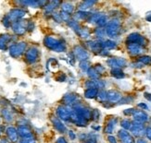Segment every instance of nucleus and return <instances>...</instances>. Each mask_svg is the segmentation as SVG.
<instances>
[{
  "label": "nucleus",
  "instance_id": "obj_13",
  "mask_svg": "<svg viewBox=\"0 0 151 143\" xmlns=\"http://www.w3.org/2000/svg\"><path fill=\"white\" fill-rule=\"evenodd\" d=\"M61 102L63 105L71 107L73 105H75L76 102H80V98H79L78 94H76L75 92H67L63 95Z\"/></svg>",
  "mask_w": 151,
  "mask_h": 143
},
{
  "label": "nucleus",
  "instance_id": "obj_3",
  "mask_svg": "<svg viewBox=\"0 0 151 143\" xmlns=\"http://www.w3.org/2000/svg\"><path fill=\"white\" fill-rule=\"evenodd\" d=\"M27 51V43L24 41L16 42L9 45V52L11 57L13 58H19L22 55H25Z\"/></svg>",
  "mask_w": 151,
  "mask_h": 143
},
{
  "label": "nucleus",
  "instance_id": "obj_30",
  "mask_svg": "<svg viewBox=\"0 0 151 143\" xmlns=\"http://www.w3.org/2000/svg\"><path fill=\"white\" fill-rule=\"evenodd\" d=\"M98 92H99V90L96 89H86L83 92V96L85 99L93 100L97 98Z\"/></svg>",
  "mask_w": 151,
  "mask_h": 143
},
{
  "label": "nucleus",
  "instance_id": "obj_2",
  "mask_svg": "<svg viewBox=\"0 0 151 143\" xmlns=\"http://www.w3.org/2000/svg\"><path fill=\"white\" fill-rule=\"evenodd\" d=\"M122 29L121 22L118 18H114L112 19H110L107 26L105 27V31H106V35L109 37V39H115L119 36L120 32Z\"/></svg>",
  "mask_w": 151,
  "mask_h": 143
},
{
  "label": "nucleus",
  "instance_id": "obj_53",
  "mask_svg": "<svg viewBox=\"0 0 151 143\" xmlns=\"http://www.w3.org/2000/svg\"><path fill=\"white\" fill-rule=\"evenodd\" d=\"M109 143H118V140L116 139V137H114L113 135H108V138H107Z\"/></svg>",
  "mask_w": 151,
  "mask_h": 143
},
{
  "label": "nucleus",
  "instance_id": "obj_25",
  "mask_svg": "<svg viewBox=\"0 0 151 143\" xmlns=\"http://www.w3.org/2000/svg\"><path fill=\"white\" fill-rule=\"evenodd\" d=\"M133 118L134 122L144 124V123L148 121V115L145 111H143V110H135V112L133 115Z\"/></svg>",
  "mask_w": 151,
  "mask_h": 143
},
{
  "label": "nucleus",
  "instance_id": "obj_10",
  "mask_svg": "<svg viewBox=\"0 0 151 143\" xmlns=\"http://www.w3.org/2000/svg\"><path fill=\"white\" fill-rule=\"evenodd\" d=\"M70 122L73 123V125H75L78 127H87L89 121L79 115L76 112L73 111V109L71 107L70 110Z\"/></svg>",
  "mask_w": 151,
  "mask_h": 143
},
{
  "label": "nucleus",
  "instance_id": "obj_16",
  "mask_svg": "<svg viewBox=\"0 0 151 143\" xmlns=\"http://www.w3.org/2000/svg\"><path fill=\"white\" fill-rule=\"evenodd\" d=\"M130 131H131V134H132L134 137H136V138L139 139L140 137H142L143 135H145L146 127H144V124L133 121L132 127H131Z\"/></svg>",
  "mask_w": 151,
  "mask_h": 143
},
{
  "label": "nucleus",
  "instance_id": "obj_36",
  "mask_svg": "<svg viewBox=\"0 0 151 143\" xmlns=\"http://www.w3.org/2000/svg\"><path fill=\"white\" fill-rule=\"evenodd\" d=\"M94 35L96 36V40H104V37L107 36L106 35V31H105V28H98L96 27L94 30Z\"/></svg>",
  "mask_w": 151,
  "mask_h": 143
},
{
  "label": "nucleus",
  "instance_id": "obj_63",
  "mask_svg": "<svg viewBox=\"0 0 151 143\" xmlns=\"http://www.w3.org/2000/svg\"><path fill=\"white\" fill-rule=\"evenodd\" d=\"M83 143H96V142H92V141H86V142H83Z\"/></svg>",
  "mask_w": 151,
  "mask_h": 143
},
{
  "label": "nucleus",
  "instance_id": "obj_51",
  "mask_svg": "<svg viewBox=\"0 0 151 143\" xmlns=\"http://www.w3.org/2000/svg\"><path fill=\"white\" fill-rule=\"evenodd\" d=\"M19 143H37L34 137L32 138H29V139H22L21 141H19Z\"/></svg>",
  "mask_w": 151,
  "mask_h": 143
},
{
  "label": "nucleus",
  "instance_id": "obj_43",
  "mask_svg": "<svg viewBox=\"0 0 151 143\" xmlns=\"http://www.w3.org/2000/svg\"><path fill=\"white\" fill-rule=\"evenodd\" d=\"M60 18H61V21H64V22H69L71 19V15L69 14V13H67V12L62 11V10L60 11Z\"/></svg>",
  "mask_w": 151,
  "mask_h": 143
},
{
  "label": "nucleus",
  "instance_id": "obj_46",
  "mask_svg": "<svg viewBox=\"0 0 151 143\" xmlns=\"http://www.w3.org/2000/svg\"><path fill=\"white\" fill-rule=\"evenodd\" d=\"M2 24L5 26L6 28H10L11 27V24H12V22L10 21V19L8 18V16H4L3 17V18H2Z\"/></svg>",
  "mask_w": 151,
  "mask_h": 143
},
{
  "label": "nucleus",
  "instance_id": "obj_40",
  "mask_svg": "<svg viewBox=\"0 0 151 143\" xmlns=\"http://www.w3.org/2000/svg\"><path fill=\"white\" fill-rule=\"evenodd\" d=\"M90 68H91V63H90L89 60H85V61L79 62V68H80L83 71V72L86 73Z\"/></svg>",
  "mask_w": 151,
  "mask_h": 143
},
{
  "label": "nucleus",
  "instance_id": "obj_34",
  "mask_svg": "<svg viewBox=\"0 0 151 143\" xmlns=\"http://www.w3.org/2000/svg\"><path fill=\"white\" fill-rule=\"evenodd\" d=\"M110 75L112 76L115 79H118V80H121V79H123V78H125V74L122 71V68H111L110 69Z\"/></svg>",
  "mask_w": 151,
  "mask_h": 143
},
{
  "label": "nucleus",
  "instance_id": "obj_56",
  "mask_svg": "<svg viewBox=\"0 0 151 143\" xmlns=\"http://www.w3.org/2000/svg\"><path fill=\"white\" fill-rule=\"evenodd\" d=\"M56 143H69V142L66 139H65V137H60L57 139Z\"/></svg>",
  "mask_w": 151,
  "mask_h": 143
},
{
  "label": "nucleus",
  "instance_id": "obj_6",
  "mask_svg": "<svg viewBox=\"0 0 151 143\" xmlns=\"http://www.w3.org/2000/svg\"><path fill=\"white\" fill-rule=\"evenodd\" d=\"M27 23L28 21L19 19L11 24V29L17 36H23L27 31Z\"/></svg>",
  "mask_w": 151,
  "mask_h": 143
},
{
  "label": "nucleus",
  "instance_id": "obj_44",
  "mask_svg": "<svg viewBox=\"0 0 151 143\" xmlns=\"http://www.w3.org/2000/svg\"><path fill=\"white\" fill-rule=\"evenodd\" d=\"M100 118V112L97 109H93L92 110V116L91 120H93L94 122H97Z\"/></svg>",
  "mask_w": 151,
  "mask_h": 143
},
{
  "label": "nucleus",
  "instance_id": "obj_18",
  "mask_svg": "<svg viewBox=\"0 0 151 143\" xmlns=\"http://www.w3.org/2000/svg\"><path fill=\"white\" fill-rule=\"evenodd\" d=\"M14 36H11L9 33H2L0 34V50L5 51L9 47V43H14Z\"/></svg>",
  "mask_w": 151,
  "mask_h": 143
},
{
  "label": "nucleus",
  "instance_id": "obj_9",
  "mask_svg": "<svg viewBox=\"0 0 151 143\" xmlns=\"http://www.w3.org/2000/svg\"><path fill=\"white\" fill-rule=\"evenodd\" d=\"M26 14H27V12H26L25 9L22 8H15L10 9L8 14H6V16H8V18L10 19V21L13 23L17 21H19V19H22Z\"/></svg>",
  "mask_w": 151,
  "mask_h": 143
},
{
  "label": "nucleus",
  "instance_id": "obj_26",
  "mask_svg": "<svg viewBox=\"0 0 151 143\" xmlns=\"http://www.w3.org/2000/svg\"><path fill=\"white\" fill-rule=\"evenodd\" d=\"M118 124V118L113 117V118H109L108 122L106 123V126L104 127V133L107 135H112L114 132V129Z\"/></svg>",
  "mask_w": 151,
  "mask_h": 143
},
{
  "label": "nucleus",
  "instance_id": "obj_15",
  "mask_svg": "<svg viewBox=\"0 0 151 143\" xmlns=\"http://www.w3.org/2000/svg\"><path fill=\"white\" fill-rule=\"evenodd\" d=\"M50 120H51L52 125H53V127H55V129L58 132H60V134H65L68 132L66 125H65L57 115H52Z\"/></svg>",
  "mask_w": 151,
  "mask_h": 143
},
{
  "label": "nucleus",
  "instance_id": "obj_7",
  "mask_svg": "<svg viewBox=\"0 0 151 143\" xmlns=\"http://www.w3.org/2000/svg\"><path fill=\"white\" fill-rule=\"evenodd\" d=\"M73 54L74 55L76 60H78L79 62L89 59V52L87 51L86 48H84L80 44L75 45L73 48Z\"/></svg>",
  "mask_w": 151,
  "mask_h": 143
},
{
  "label": "nucleus",
  "instance_id": "obj_42",
  "mask_svg": "<svg viewBox=\"0 0 151 143\" xmlns=\"http://www.w3.org/2000/svg\"><path fill=\"white\" fill-rule=\"evenodd\" d=\"M132 124H133V122L132 121H130L129 119H122L121 121V127L122 129H125V130H130L131 127H132Z\"/></svg>",
  "mask_w": 151,
  "mask_h": 143
},
{
  "label": "nucleus",
  "instance_id": "obj_29",
  "mask_svg": "<svg viewBox=\"0 0 151 143\" xmlns=\"http://www.w3.org/2000/svg\"><path fill=\"white\" fill-rule=\"evenodd\" d=\"M96 4V1H94V0H85L78 5V9L80 11H88Z\"/></svg>",
  "mask_w": 151,
  "mask_h": 143
},
{
  "label": "nucleus",
  "instance_id": "obj_38",
  "mask_svg": "<svg viewBox=\"0 0 151 143\" xmlns=\"http://www.w3.org/2000/svg\"><path fill=\"white\" fill-rule=\"evenodd\" d=\"M99 102H101L102 103H105L108 102V90H100L99 92H98L97 98H96Z\"/></svg>",
  "mask_w": 151,
  "mask_h": 143
},
{
  "label": "nucleus",
  "instance_id": "obj_55",
  "mask_svg": "<svg viewBox=\"0 0 151 143\" xmlns=\"http://www.w3.org/2000/svg\"><path fill=\"white\" fill-rule=\"evenodd\" d=\"M34 29H35V23L29 21L27 23V31H34Z\"/></svg>",
  "mask_w": 151,
  "mask_h": 143
},
{
  "label": "nucleus",
  "instance_id": "obj_12",
  "mask_svg": "<svg viewBox=\"0 0 151 143\" xmlns=\"http://www.w3.org/2000/svg\"><path fill=\"white\" fill-rule=\"evenodd\" d=\"M128 43H136L144 47L145 45H147V39L140 33H138V32H133V33L127 36L126 44Z\"/></svg>",
  "mask_w": 151,
  "mask_h": 143
},
{
  "label": "nucleus",
  "instance_id": "obj_21",
  "mask_svg": "<svg viewBox=\"0 0 151 143\" xmlns=\"http://www.w3.org/2000/svg\"><path fill=\"white\" fill-rule=\"evenodd\" d=\"M126 47H127V51L129 55H133V56H137V55H140L144 53V49L143 46L139 44H136V43H128L126 44Z\"/></svg>",
  "mask_w": 151,
  "mask_h": 143
},
{
  "label": "nucleus",
  "instance_id": "obj_41",
  "mask_svg": "<svg viewBox=\"0 0 151 143\" xmlns=\"http://www.w3.org/2000/svg\"><path fill=\"white\" fill-rule=\"evenodd\" d=\"M137 61L140 62L143 66H151V56L149 55H141L138 57Z\"/></svg>",
  "mask_w": 151,
  "mask_h": 143
},
{
  "label": "nucleus",
  "instance_id": "obj_57",
  "mask_svg": "<svg viewBox=\"0 0 151 143\" xmlns=\"http://www.w3.org/2000/svg\"><path fill=\"white\" fill-rule=\"evenodd\" d=\"M138 106L139 108H141V110H147L148 109V106L146 105V103H144V102H140V103H138Z\"/></svg>",
  "mask_w": 151,
  "mask_h": 143
},
{
  "label": "nucleus",
  "instance_id": "obj_64",
  "mask_svg": "<svg viewBox=\"0 0 151 143\" xmlns=\"http://www.w3.org/2000/svg\"><path fill=\"white\" fill-rule=\"evenodd\" d=\"M0 122H1V117H0Z\"/></svg>",
  "mask_w": 151,
  "mask_h": 143
},
{
  "label": "nucleus",
  "instance_id": "obj_23",
  "mask_svg": "<svg viewBox=\"0 0 151 143\" xmlns=\"http://www.w3.org/2000/svg\"><path fill=\"white\" fill-rule=\"evenodd\" d=\"M17 130H18L19 137H21L22 139L32 137V131L27 125H19L17 127Z\"/></svg>",
  "mask_w": 151,
  "mask_h": 143
},
{
  "label": "nucleus",
  "instance_id": "obj_61",
  "mask_svg": "<svg viewBox=\"0 0 151 143\" xmlns=\"http://www.w3.org/2000/svg\"><path fill=\"white\" fill-rule=\"evenodd\" d=\"M136 143H147L145 139H142V138H139V139H137L136 140Z\"/></svg>",
  "mask_w": 151,
  "mask_h": 143
},
{
  "label": "nucleus",
  "instance_id": "obj_52",
  "mask_svg": "<svg viewBox=\"0 0 151 143\" xmlns=\"http://www.w3.org/2000/svg\"><path fill=\"white\" fill-rule=\"evenodd\" d=\"M135 112V109L134 108H129V109H126V110H124L123 111V114L125 115H134V113Z\"/></svg>",
  "mask_w": 151,
  "mask_h": 143
},
{
  "label": "nucleus",
  "instance_id": "obj_1",
  "mask_svg": "<svg viewBox=\"0 0 151 143\" xmlns=\"http://www.w3.org/2000/svg\"><path fill=\"white\" fill-rule=\"evenodd\" d=\"M44 45L47 49L56 52V53H63L67 49V44L65 40L53 35H47L45 37Z\"/></svg>",
  "mask_w": 151,
  "mask_h": 143
},
{
  "label": "nucleus",
  "instance_id": "obj_11",
  "mask_svg": "<svg viewBox=\"0 0 151 143\" xmlns=\"http://www.w3.org/2000/svg\"><path fill=\"white\" fill-rule=\"evenodd\" d=\"M104 41V40H103ZM103 41L101 40H88L85 41V47L87 48V51L93 52V53L100 54L103 50Z\"/></svg>",
  "mask_w": 151,
  "mask_h": 143
},
{
  "label": "nucleus",
  "instance_id": "obj_59",
  "mask_svg": "<svg viewBox=\"0 0 151 143\" xmlns=\"http://www.w3.org/2000/svg\"><path fill=\"white\" fill-rule=\"evenodd\" d=\"M92 128H93L95 131H98V130H100V128H101V127H100L99 126H98V125H93Z\"/></svg>",
  "mask_w": 151,
  "mask_h": 143
},
{
  "label": "nucleus",
  "instance_id": "obj_20",
  "mask_svg": "<svg viewBox=\"0 0 151 143\" xmlns=\"http://www.w3.org/2000/svg\"><path fill=\"white\" fill-rule=\"evenodd\" d=\"M5 132L6 135V139L11 143H17L19 141V134H18V130L16 127L9 126L6 128Z\"/></svg>",
  "mask_w": 151,
  "mask_h": 143
},
{
  "label": "nucleus",
  "instance_id": "obj_48",
  "mask_svg": "<svg viewBox=\"0 0 151 143\" xmlns=\"http://www.w3.org/2000/svg\"><path fill=\"white\" fill-rule=\"evenodd\" d=\"M132 101L133 99L130 98V97H122V99L120 101L119 105H127V103H130Z\"/></svg>",
  "mask_w": 151,
  "mask_h": 143
},
{
  "label": "nucleus",
  "instance_id": "obj_58",
  "mask_svg": "<svg viewBox=\"0 0 151 143\" xmlns=\"http://www.w3.org/2000/svg\"><path fill=\"white\" fill-rule=\"evenodd\" d=\"M145 98L147 99V100H148L149 102H151V94L150 93H148V92H145Z\"/></svg>",
  "mask_w": 151,
  "mask_h": 143
},
{
  "label": "nucleus",
  "instance_id": "obj_49",
  "mask_svg": "<svg viewBox=\"0 0 151 143\" xmlns=\"http://www.w3.org/2000/svg\"><path fill=\"white\" fill-rule=\"evenodd\" d=\"M66 79H67L66 75H65L64 73H60L56 78V80L58 81V82H64V81H66Z\"/></svg>",
  "mask_w": 151,
  "mask_h": 143
},
{
  "label": "nucleus",
  "instance_id": "obj_27",
  "mask_svg": "<svg viewBox=\"0 0 151 143\" xmlns=\"http://www.w3.org/2000/svg\"><path fill=\"white\" fill-rule=\"evenodd\" d=\"M90 15H91V13L89 11H80V10H78V11L73 13V19L75 21H77V22L83 21H87V19L90 17Z\"/></svg>",
  "mask_w": 151,
  "mask_h": 143
},
{
  "label": "nucleus",
  "instance_id": "obj_17",
  "mask_svg": "<svg viewBox=\"0 0 151 143\" xmlns=\"http://www.w3.org/2000/svg\"><path fill=\"white\" fill-rule=\"evenodd\" d=\"M84 87L86 89H96L98 90H104L106 83L102 80H87L84 82Z\"/></svg>",
  "mask_w": 151,
  "mask_h": 143
},
{
  "label": "nucleus",
  "instance_id": "obj_4",
  "mask_svg": "<svg viewBox=\"0 0 151 143\" xmlns=\"http://www.w3.org/2000/svg\"><path fill=\"white\" fill-rule=\"evenodd\" d=\"M71 108L73 109V111L76 112L79 115L83 117L84 119H86L88 121L91 120V116H92V109H90L88 106L83 105L81 102H76L75 105L71 106Z\"/></svg>",
  "mask_w": 151,
  "mask_h": 143
},
{
  "label": "nucleus",
  "instance_id": "obj_39",
  "mask_svg": "<svg viewBox=\"0 0 151 143\" xmlns=\"http://www.w3.org/2000/svg\"><path fill=\"white\" fill-rule=\"evenodd\" d=\"M78 36L80 37L81 39H83V40H84V41H88V39H89L90 36H91V32H90V31H89L88 28H84V27H83L81 32L79 33Z\"/></svg>",
  "mask_w": 151,
  "mask_h": 143
},
{
  "label": "nucleus",
  "instance_id": "obj_5",
  "mask_svg": "<svg viewBox=\"0 0 151 143\" xmlns=\"http://www.w3.org/2000/svg\"><path fill=\"white\" fill-rule=\"evenodd\" d=\"M40 57V51L36 46H32L29 49H27L26 53L24 55V59L26 63L30 65L35 64Z\"/></svg>",
  "mask_w": 151,
  "mask_h": 143
},
{
  "label": "nucleus",
  "instance_id": "obj_28",
  "mask_svg": "<svg viewBox=\"0 0 151 143\" xmlns=\"http://www.w3.org/2000/svg\"><path fill=\"white\" fill-rule=\"evenodd\" d=\"M1 115H2L4 121L6 122V123H11L13 120H14V115H13L12 111H10V110L9 108H6V107L2 108Z\"/></svg>",
  "mask_w": 151,
  "mask_h": 143
},
{
  "label": "nucleus",
  "instance_id": "obj_47",
  "mask_svg": "<svg viewBox=\"0 0 151 143\" xmlns=\"http://www.w3.org/2000/svg\"><path fill=\"white\" fill-rule=\"evenodd\" d=\"M52 18H54V21H55L56 22H58V23L62 22L61 18H60V12H58V13L54 12L53 14H52Z\"/></svg>",
  "mask_w": 151,
  "mask_h": 143
},
{
  "label": "nucleus",
  "instance_id": "obj_22",
  "mask_svg": "<svg viewBox=\"0 0 151 143\" xmlns=\"http://www.w3.org/2000/svg\"><path fill=\"white\" fill-rule=\"evenodd\" d=\"M62 4V2L60 1H57V0H54V1H50L48 2V4L44 8V14L45 16H52V14L55 12L56 9L58 8V6H60Z\"/></svg>",
  "mask_w": 151,
  "mask_h": 143
},
{
  "label": "nucleus",
  "instance_id": "obj_33",
  "mask_svg": "<svg viewBox=\"0 0 151 143\" xmlns=\"http://www.w3.org/2000/svg\"><path fill=\"white\" fill-rule=\"evenodd\" d=\"M109 21L108 15H106L105 13H103V14L100 16V18H98V21H97L96 26V27H98V28H105L107 26V24L109 23Z\"/></svg>",
  "mask_w": 151,
  "mask_h": 143
},
{
  "label": "nucleus",
  "instance_id": "obj_31",
  "mask_svg": "<svg viewBox=\"0 0 151 143\" xmlns=\"http://www.w3.org/2000/svg\"><path fill=\"white\" fill-rule=\"evenodd\" d=\"M67 25L69 26V27H70L71 30H73V31H75V33H76L77 35H79V33H80L81 31H82V29H83V27L80 25V23L77 22V21H73V18H71L69 22H67Z\"/></svg>",
  "mask_w": 151,
  "mask_h": 143
},
{
  "label": "nucleus",
  "instance_id": "obj_50",
  "mask_svg": "<svg viewBox=\"0 0 151 143\" xmlns=\"http://www.w3.org/2000/svg\"><path fill=\"white\" fill-rule=\"evenodd\" d=\"M68 135H69V138L70 140H75L78 138V136L76 135V133L73 130H68Z\"/></svg>",
  "mask_w": 151,
  "mask_h": 143
},
{
  "label": "nucleus",
  "instance_id": "obj_24",
  "mask_svg": "<svg viewBox=\"0 0 151 143\" xmlns=\"http://www.w3.org/2000/svg\"><path fill=\"white\" fill-rule=\"evenodd\" d=\"M122 95L116 90H108V102L109 103H119L122 99Z\"/></svg>",
  "mask_w": 151,
  "mask_h": 143
},
{
  "label": "nucleus",
  "instance_id": "obj_14",
  "mask_svg": "<svg viewBox=\"0 0 151 143\" xmlns=\"http://www.w3.org/2000/svg\"><path fill=\"white\" fill-rule=\"evenodd\" d=\"M107 64L110 68H122L126 67L127 62L122 57H110L107 60Z\"/></svg>",
  "mask_w": 151,
  "mask_h": 143
},
{
  "label": "nucleus",
  "instance_id": "obj_54",
  "mask_svg": "<svg viewBox=\"0 0 151 143\" xmlns=\"http://www.w3.org/2000/svg\"><path fill=\"white\" fill-rule=\"evenodd\" d=\"M146 137L147 138L148 140L151 141V127H146V132H145Z\"/></svg>",
  "mask_w": 151,
  "mask_h": 143
},
{
  "label": "nucleus",
  "instance_id": "obj_35",
  "mask_svg": "<svg viewBox=\"0 0 151 143\" xmlns=\"http://www.w3.org/2000/svg\"><path fill=\"white\" fill-rule=\"evenodd\" d=\"M117 47V43L115 41L111 40V39H108V40L103 41V49L105 50H112Z\"/></svg>",
  "mask_w": 151,
  "mask_h": 143
},
{
  "label": "nucleus",
  "instance_id": "obj_60",
  "mask_svg": "<svg viewBox=\"0 0 151 143\" xmlns=\"http://www.w3.org/2000/svg\"><path fill=\"white\" fill-rule=\"evenodd\" d=\"M0 143H11L8 139H6V138H2L1 140H0Z\"/></svg>",
  "mask_w": 151,
  "mask_h": 143
},
{
  "label": "nucleus",
  "instance_id": "obj_37",
  "mask_svg": "<svg viewBox=\"0 0 151 143\" xmlns=\"http://www.w3.org/2000/svg\"><path fill=\"white\" fill-rule=\"evenodd\" d=\"M86 74H87V77L89 78V80H99L100 79V75L98 74V72L94 67H91L88 69Z\"/></svg>",
  "mask_w": 151,
  "mask_h": 143
},
{
  "label": "nucleus",
  "instance_id": "obj_45",
  "mask_svg": "<svg viewBox=\"0 0 151 143\" xmlns=\"http://www.w3.org/2000/svg\"><path fill=\"white\" fill-rule=\"evenodd\" d=\"M94 68H96V70L98 72V74H99L100 76L101 75H103L105 72H106V68H105L102 65H100V64H96L95 66H94Z\"/></svg>",
  "mask_w": 151,
  "mask_h": 143
},
{
  "label": "nucleus",
  "instance_id": "obj_62",
  "mask_svg": "<svg viewBox=\"0 0 151 143\" xmlns=\"http://www.w3.org/2000/svg\"><path fill=\"white\" fill-rule=\"evenodd\" d=\"M146 19H147V21L151 22V11H150L149 13H147V17H146Z\"/></svg>",
  "mask_w": 151,
  "mask_h": 143
},
{
  "label": "nucleus",
  "instance_id": "obj_8",
  "mask_svg": "<svg viewBox=\"0 0 151 143\" xmlns=\"http://www.w3.org/2000/svg\"><path fill=\"white\" fill-rule=\"evenodd\" d=\"M70 106L60 105L56 108V115L62 122H70Z\"/></svg>",
  "mask_w": 151,
  "mask_h": 143
},
{
  "label": "nucleus",
  "instance_id": "obj_19",
  "mask_svg": "<svg viewBox=\"0 0 151 143\" xmlns=\"http://www.w3.org/2000/svg\"><path fill=\"white\" fill-rule=\"evenodd\" d=\"M118 138H119L121 143H136L134 139V136L122 128L118 131Z\"/></svg>",
  "mask_w": 151,
  "mask_h": 143
},
{
  "label": "nucleus",
  "instance_id": "obj_32",
  "mask_svg": "<svg viewBox=\"0 0 151 143\" xmlns=\"http://www.w3.org/2000/svg\"><path fill=\"white\" fill-rule=\"evenodd\" d=\"M60 8H61V10L62 11L67 12V13H69V14H70V15L73 14V13H74V9H75L73 4H71L70 2H62Z\"/></svg>",
  "mask_w": 151,
  "mask_h": 143
}]
</instances>
